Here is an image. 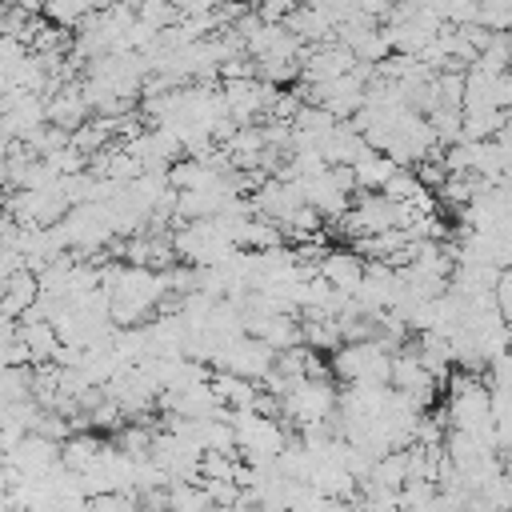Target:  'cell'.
Listing matches in <instances>:
<instances>
[{
  "label": "cell",
  "instance_id": "1",
  "mask_svg": "<svg viewBox=\"0 0 512 512\" xmlns=\"http://www.w3.org/2000/svg\"><path fill=\"white\" fill-rule=\"evenodd\" d=\"M332 376H340L344 384H368V388H388V372H392V352L376 340H356V344H340L332 352L328 364Z\"/></svg>",
  "mask_w": 512,
  "mask_h": 512
},
{
  "label": "cell",
  "instance_id": "2",
  "mask_svg": "<svg viewBox=\"0 0 512 512\" xmlns=\"http://www.w3.org/2000/svg\"><path fill=\"white\" fill-rule=\"evenodd\" d=\"M280 404H284L280 416H288L292 424H300V428H320V424H328V420L336 416L340 392H336L328 380H300L296 388H288V392L280 396Z\"/></svg>",
  "mask_w": 512,
  "mask_h": 512
},
{
  "label": "cell",
  "instance_id": "3",
  "mask_svg": "<svg viewBox=\"0 0 512 512\" xmlns=\"http://www.w3.org/2000/svg\"><path fill=\"white\" fill-rule=\"evenodd\" d=\"M208 364H216V368L228 372V376H240V380L260 384V380L272 372L276 352H272L264 340H256V336H232V340H224V344L216 348V356H212Z\"/></svg>",
  "mask_w": 512,
  "mask_h": 512
},
{
  "label": "cell",
  "instance_id": "4",
  "mask_svg": "<svg viewBox=\"0 0 512 512\" xmlns=\"http://www.w3.org/2000/svg\"><path fill=\"white\" fill-rule=\"evenodd\" d=\"M388 384H392V392H400V396H408V400H416L420 408L436 396V388H440V380L416 360V352L412 348H400V352H392V372H388Z\"/></svg>",
  "mask_w": 512,
  "mask_h": 512
},
{
  "label": "cell",
  "instance_id": "5",
  "mask_svg": "<svg viewBox=\"0 0 512 512\" xmlns=\"http://www.w3.org/2000/svg\"><path fill=\"white\" fill-rule=\"evenodd\" d=\"M316 276L332 288V292H344L352 296L364 280V260L352 252V248H324L320 260H316Z\"/></svg>",
  "mask_w": 512,
  "mask_h": 512
},
{
  "label": "cell",
  "instance_id": "6",
  "mask_svg": "<svg viewBox=\"0 0 512 512\" xmlns=\"http://www.w3.org/2000/svg\"><path fill=\"white\" fill-rule=\"evenodd\" d=\"M348 168H352V180H356L360 192H380V188L388 184V176H392L400 164L388 160L384 152H372V148H368V152H364L360 160H352Z\"/></svg>",
  "mask_w": 512,
  "mask_h": 512
},
{
  "label": "cell",
  "instance_id": "7",
  "mask_svg": "<svg viewBox=\"0 0 512 512\" xmlns=\"http://www.w3.org/2000/svg\"><path fill=\"white\" fill-rule=\"evenodd\" d=\"M164 508L168 512H216L200 480H176L164 488Z\"/></svg>",
  "mask_w": 512,
  "mask_h": 512
},
{
  "label": "cell",
  "instance_id": "8",
  "mask_svg": "<svg viewBox=\"0 0 512 512\" xmlns=\"http://www.w3.org/2000/svg\"><path fill=\"white\" fill-rule=\"evenodd\" d=\"M328 512H360L356 500H328Z\"/></svg>",
  "mask_w": 512,
  "mask_h": 512
},
{
  "label": "cell",
  "instance_id": "9",
  "mask_svg": "<svg viewBox=\"0 0 512 512\" xmlns=\"http://www.w3.org/2000/svg\"><path fill=\"white\" fill-rule=\"evenodd\" d=\"M508 68H512V32H508Z\"/></svg>",
  "mask_w": 512,
  "mask_h": 512
}]
</instances>
